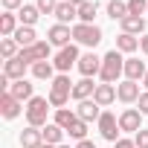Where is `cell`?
I'll use <instances>...</instances> for the list:
<instances>
[{"mask_svg":"<svg viewBox=\"0 0 148 148\" xmlns=\"http://www.w3.org/2000/svg\"><path fill=\"white\" fill-rule=\"evenodd\" d=\"M125 70V64H122V55L113 49V52H108L105 58H102V79H105V84H110V82H116L119 79V73Z\"/></svg>","mask_w":148,"mask_h":148,"instance_id":"6da1fadb","label":"cell"},{"mask_svg":"<svg viewBox=\"0 0 148 148\" xmlns=\"http://www.w3.org/2000/svg\"><path fill=\"white\" fill-rule=\"evenodd\" d=\"M73 38H76L79 44H87V47H96L102 41V29L93 26V23H79L76 29H73Z\"/></svg>","mask_w":148,"mask_h":148,"instance_id":"7a4b0ae2","label":"cell"},{"mask_svg":"<svg viewBox=\"0 0 148 148\" xmlns=\"http://www.w3.org/2000/svg\"><path fill=\"white\" fill-rule=\"evenodd\" d=\"M26 119H29V125H32V128L44 125V122H47V99H41V96L29 99V108H26Z\"/></svg>","mask_w":148,"mask_h":148,"instance_id":"3957f363","label":"cell"},{"mask_svg":"<svg viewBox=\"0 0 148 148\" xmlns=\"http://www.w3.org/2000/svg\"><path fill=\"white\" fill-rule=\"evenodd\" d=\"M99 131H102V136L105 139H116V134H119V122H116V116L113 113H102L99 116Z\"/></svg>","mask_w":148,"mask_h":148,"instance_id":"277c9868","label":"cell"},{"mask_svg":"<svg viewBox=\"0 0 148 148\" xmlns=\"http://www.w3.org/2000/svg\"><path fill=\"white\" fill-rule=\"evenodd\" d=\"M76 61H79V49H76V47H64V49L58 52V58H55V67H58L61 73H67Z\"/></svg>","mask_w":148,"mask_h":148,"instance_id":"5b68a950","label":"cell"},{"mask_svg":"<svg viewBox=\"0 0 148 148\" xmlns=\"http://www.w3.org/2000/svg\"><path fill=\"white\" fill-rule=\"evenodd\" d=\"M47 55H49V44H32V47H26V49L21 52V58H23L26 64H29V61L38 64V61H44Z\"/></svg>","mask_w":148,"mask_h":148,"instance_id":"8992f818","label":"cell"},{"mask_svg":"<svg viewBox=\"0 0 148 148\" xmlns=\"http://www.w3.org/2000/svg\"><path fill=\"white\" fill-rule=\"evenodd\" d=\"M23 73H26V61L21 58V55H15V58H9L6 61V70H3V76H9V79H23Z\"/></svg>","mask_w":148,"mask_h":148,"instance_id":"52a82bcc","label":"cell"},{"mask_svg":"<svg viewBox=\"0 0 148 148\" xmlns=\"http://www.w3.org/2000/svg\"><path fill=\"white\" fill-rule=\"evenodd\" d=\"M0 110H3V116H6V119H15V116L21 113V105H18V99H15L9 90L3 93V99H0Z\"/></svg>","mask_w":148,"mask_h":148,"instance_id":"ba28073f","label":"cell"},{"mask_svg":"<svg viewBox=\"0 0 148 148\" xmlns=\"http://www.w3.org/2000/svg\"><path fill=\"white\" fill-rule=\"evenodd\" d=\"M79 70L84 73V76H93V73L102 70V58H96L93 52H90V55H82V58H79Z\"/></svg>","mask_w":148,"mask_h":148,"instance_id":"9c48e42d","label":"cell"},{"mask_svg":"<svg viewBox=\"0 0 148 148\" xmlns=\"http://www.w3.org/2000/svg\"><path fill=\"white\" fill-rule=\"evenodd\" d=\"M113 99H116L113 84H99V87H96V93H93V102H96V105H102V108H105V105H110Z\"/></svg>","mask_w":148,"mask_h":148,"instance_id":"30bf717a","label":"cell"},{"mask_svg":"<svg viewBox=\"0 0 148 148\" xmlns=\"http://www.w3.org/2000/svg\"><path fill=\"white\" fill-rule=\"evenodd\" d=\"M119 131H142L139 128V110H125L119 116Z\"/></svg>","mask_w":148,"mask_h":148,"instance_id":"8fae6325","label":"cell"},{"mask_svg":"<svg viewBox=\"0 0 148 148\" xmlns=\"http://www.w3.org/2000/svg\"><path fill=\"white\" fill-rule=\"evenodd\" d=\"M99 108H102V105H96V102L84 99V102L79 105V119H84V122H90V119H99V116H102V113H99Z\"/></svg>","mask_w":148,"mask_h":148,"instance_id":"7c38bea8","label":"cell"},{"mask_svg":"<svg viewBox=\"0 0 148 148\" xmlns=\"http://www.w3.org/2000/svg\"><path fill=\"white\" fill-rule=\"evenodd\" d=\"M41 139H44V134L35 131V128H26V131L21 134V145H23V148H41Z\"/></svg>","mask_w":148,"mask_h":148,"instance_id":"4fadbf2b","label":"cell"},{"mask_svg":"<svg viewBox=\"0 0 148 148\" xmlns=\"http://www.w3.org/2000/svg\"><path fill=\"white\" fill-rule=\"evenodd\" d=\"M70 41V29L64 26V23H58V26H52L49 29V44H55V47H64Z\"/></svg>","mask_w":148,"mask_h":148,"instance_id":"5bb4252c","label":"cell"},{"mask_svg":"<svg viewBox=\"0 0 148 148\" xmlns=\"http://www.w3.org/2000/svg\"><path fill=\"white\" fill-rule=\"evenodd\" d=\"M116 96H119L122 102H134V99H139V87H136V82H125V84H119Z\"/></svg>","mask_w":148,"mask_h":148,"instance_id":"9a60e30c","label":"cell"},{"mask_svg":"<svg viewBox=\"0 0 148 148\" xmlns=\"http://www.w3.org/2000/svg\"><path fill=\"white\" fill-rule=\"evenodd\" d=\"M125 76H128V82H136L139 76H145V64H142V61H136V58L125 61Z\"/></svg>","mask_w":148,"mask_h":148,"instance_id":"2e32d148","label":"cell"},{"mask_svg":"<svg viewBox=\"0 0 148 148\" xmlns=\"http://www.w3.org/2000/svg\"><path fill=\"white\" fill-rule=\"evenodd\" d=\"M9 93H12L18 102H21V99H29V96H32V84H29L26 79H21V82H15V84L9 87Z\"/></svg>","mask_w":148,"mask_h":148,"instance_id":"e0dca14e","label":"cell"},{"mask_svg":"<svg viewBox=\"0 0 148 148\" xmlns=\"http://www.w3.org/2000/svg\"><path fill=\"white\" fill-rule=\"evenodd\" d=\"M108 15L113 21H125L128 18V3H122V0H110V3H108Z\"/></svg>","mask_w":148,"mask_h":148,"instance_id":"ac0fdd59","label":"cell"},{"mask_svg":"<svg viewBox=\"0 0 148 148\" xmlns=\"http://www.w3.org/2000/svg\"><path fill=\"white\" fill-rule=\"evenodd\" d=\"M90 93H96V87H93V82L90 79H84V82H79V84H73V96H76V99H87Z\"/></svg>","mask_w":148,"mask_h":148,"instance_id":"d6986e66","label":"cell"},{"mask_svg":"<svg viewBox=\"0 0 148 148\" xmlns=\"http://www.w3.org/2000/svg\"><path fill=\"white\" fill-rule=\"evenodd\" d=\"M122 29H125L128 35H134V32H142V29H145V21H142V18H136V15H128V18L122 21Z\"/></svg>","mask_w":148,"mask_h":148,"instance_id":"ffe728a7","label":"cell"},{"mask_svg":"<svg viewBox=\"0 0 148 148\" xmlns=\"http://www.w3.org/2000/svg\"><path fill=\"white\" fill-rule=\"evenodd\" d=\"M79 12H76V6L73 3H58V9H55V18L61 21V23H67V21H73Z\"/></svg>","mask_w":148,"mask_h":148,"instance_id":"44dd1931","label":"cell"},{"mask_svg":"<svg viewBox=\"0 0 148 148\" xmlns=\"http://www.w3.org/2000/svg\"><path fill=\"white\" fill-rule=\"evenodd\" d=\"M116 47H119L122 52H134V49L139 47V41H136L134 35H128V32H122V35H119V41H116Z\"/></svg>","mask_w":148,"mask_h":148,"instance_id":"7402d4cb","label":"cell"},{"mask_svg":"<svg viewBox=\"0 0 148 148\" xmlns=\"http://www.w3.org/2000/svg\"><path fill=\"white\" fill-rule=\"evenodd\" d=\"M41 134H44L47 145H55V142H61V134H64V131H61V125H47Z\"/></svg>","mask_w":148,"mask_h":148,"instance_id":"603a6c76","label":"cell"},{"mask_svg":"<svg viewBox=\"0 0 148 148\" xmlns=\"http://www.w3.org/2000/svg\"><path fill=\"white\" fill-rule=\"evenodd\" d=\"M76 119H79L76 113H73V110H64V108L55 113V125H61V128H70V125L76 122Z\"/></svg>","mask_w":148,"mask_h":148,"instance_id":"cb8c5ba5","label":"cell"},{"mask_svg":"<svg viewBox=\"0 0 148 148\" xmlns=\"http://www.w3.org/2000/svg\"><path fill=\"white\" fill-rule=\"evenodd\" d=\"M15 41H18V44H26V47H32V44H35V32H32L29 26H21V29L15 32Z\"/></svg>","mask_w":148,"mask_h":148,"instance_id":"d4e9b609","label":"cell"},{"mask_svg":"<svg viewBox=\"0 0 148 148\" xmlns=\"http://www.w3.org/2000/svg\"><path fill=\"white\" fill-rule=\"evenodd\" d=\"M32 73H35V79H49L52 76V64L49 61H38V64H32Z\"/></svg>","mask_w":148,"mask_h":148,"instance_id":"484cf974","label":"cell"},{"mask_svg":"<svg viewBox=\"0 0 148 148\" xmlns=\"http://www.w3.org/2000/svg\"><path fill=\"white\" fill-rule=\"evenodd\" d=\"M93 15H96V3H90V0H87V3L79 6V18H82V23H90Z\"/></svg>","mask_w":148,"mask_h":148,"instance_id":"4316f807","label":"cell"},{"mask_svg":"<svg viewBox=\"0 0 148 148\" xmlns=\"http://www.w3.org/2000/svg\"><path fill=\"white\" fill-rule=\"evenodd\" d=\"M38 12H41L38 6H23V9H21V21H23L26 26H32V23L38 21Z\"/></svg>","mask_w":148,"mask_h":148,"instance_id":"83f0119b","label":"cell"},{"mask_svg":"<svg viewBox=\"0 0 148 148\" xmlns=\"http://www.w3.org/2000/svg\"><path fill=\"white\" fill-rule=\"evenodd\" d=\"M70 136H76V139H84V134H87V125H84V119H76V122H73L70 128Z\"/></svg>","mask_w":148,"mask_h":148,"instance_id":"f1b7e54d","label":"cell"},{"mask_svg":"<svg viewBox=\"0 0 148 148\" xmlns=\"http://www.w3.org/2000/svg\"><path fill=\"white\" fill-rule=\"evenodd\" d=\"M142 12H148V3L145 0H128V15H142Z\"/></svg>","mask_w":148,"mask_h":148,"instance_id":"f546056e","label":"cell"},{"mask_svg":"<svg viewBox=\"0 0 148 148\" xmlns=\"http://www.w3.org/2000/svg\"><path fill=\"white\" fill-rule=\"evenodd\" d=\"M52 90H55V93H73V87H70V79H67V76H58V79L52 82Z\"/></svg>","mask_w":148,"mask_h":148,"instance_id":"4dcf8cb0","label":"cell"},{"mask_svg":"<svg viewBox=\"0 0 148 148\" xmlns=\"http://www.w3.org/2000/svg\"><path fill=\"white\" fill-rule=\"evenodd\" d=\"M0 32H3V35L15 32V15H3V18H0Z\"/></svg>","mask_w":148,"mask_h":148,"instance_id":"1f68e13d","label":"cell"},{"mask_svg":"<svg viewBox=\"0 0 148 148\" xmlns=\"http://www.w3.org/2000/svg\"><path fill=\"white\" fill-rule=\"evenodd\" d=\"M15 44H18V41H12V38H6L3 44H0V52H3L6 58H15Z\"/></svg>","mask_w":148,"mask_h":148,"instance_id":"d6a6232c","label":"cell"},{"mask_svg":"<svg viewBox=\"0 0 148 148\" xmlns=\"http://www.w3.org/2000/svg\"><path fill=\"white\" fill-rule=\"evenodd\" d=\"M38 9H41V12H47V15H49V12L55 15V9H58V3H55V0H38Z\"/></svg>","mask_w":148,"mask_h":148,"instance_id":"836d02e7","label":"cell"},{"mask_svg":"<svg viewBox=\"0 0 148 148\" xmlns=\"http://www.w3.org/2000/svg\"><path fill=\"white\" fill-rule=\"evenodd\" d=\"M64 102H67V93H55V90L49 93V105H55V108H61Z\"/></svg>","mask_w":148,"mask_h":148,"instance_id":"e575fe53","label":"cell"},{"mask_svg":"<svg viewBox=\"0 0 148 148\" xmlns=\"http://www.w3.org/2000/svg\"><path fill=\"white\" fill-rule=\"evenodd\" d=\"M136 148H148V131H136Z\"/></svg>","mask_w":148,"mask_h":148,"instance_id":"d590c367","label":"cell"},{"mask_svg":"<svg viewBox=\"0 0 148 148\" xmlns=\"http://www.w3.org/2000/svg\"><path fill=\"white\" fill-rule=\"evenodd\" d=\"M139 113H148V93L139 96Z\"/></svg>","mask_w":148,"mask_h":148,"instance_id":"8d00e7d4","label":"cell"},{"mask_svg":"<svg viewBox=\"0 0 148 148\" xmlns=\"http://www.w3.org/2000/svg\"><path fill=\"white\" fill-rule=\"evenodd\" d=\"M116 148H134L131 139H116Z\"/></svg>","mask_w":148,"mask_h":148,"instance_id":"74e56055","label":"cell"},{"mask_svg":"<svg viewBox=\"0 0 148 148\" xmlns=\"http://www.w3.org/2000/svg\"><path fill=\"white\" fill-rule=\"evenodd\" d=\"M21 3H23V0H3V6H6V9H15V6H21Z\"/></svg>","mask_w":148,"mask_h":148,"instance_id":"f35d334b","label":"cell"},{"mask_svg":"<svg viewBox=\"0 0 148 148\" xmlns=\"http://www.w3.org/2000/svg\"><path fill=\"white\" fill-rule=\"evenodd\" d=\"M76 148H96V145H93L90 139H79V145H76Z\"/></svg>","mask_w":148,"mask_h":148,"instance_id":"ab89813d","label":"cell"},{"mask_svg":"<svg viewBox=\"0 0 148 148\" xmlns=\"http://www.w3.org/2000/svg\"><path fill=\"white\" fill-rule=\"evenodd\" d=\"M139 47H142V52L148 55V38H142V41H139Z\"/></svg>","mask_w":148,"mask_h":148,"instance_id":"60d3db41","label":"cell"},{"mask_svg":"<svg viewBox=\"0 0 148 148\" xmlns=\"http://www.w3.org/2000/svg\"><path fill=\"white\" fill-rule=\"evenodd\" d=\"M67 3H73V6H82V3H87V0H67Z\"/></svg>","mask_w":148,"mask_h":148,"instance_id":"b9f144b4","label":"cell"},{"mask_svg":"<svg viewBox=\"0 0 148 148\" xmlns=\"http://www.w3.org/2000/svg\"><path fill=\"white\" fill-rule=\"evenodd\" d=\"M145 87H148V73H145Z\"/></svg>","mask_w":148,"mask_h":148,"instance_id":"7bdbcfd3","label":"cell"},{"mask_svg":"<svg viewBox=\"0 0 148 148\" xmlns=\"http://www.w3.org/2000/svg\"><path fill=\"white\" fill-rule=\"evenodd\" d=\"M41 148H52V145H41Z\"/></svg>","mask_w":148,"mask_h":148,"instance_id":"ee69618b","label":"cell"},{"mask_svg":"<svg viewBox=\"0 0 148 148\" xmlns=\"http://www.w3.org/2000/svg\"><path fill=\"white\" fill-rule=\"evenodd\" d=\"M61 148H67V145H61Z\"/></svg>","mask_w":148,"mask_h":148,"instance_id":"f6af8a7d","label":"cell"}]
</instances>
